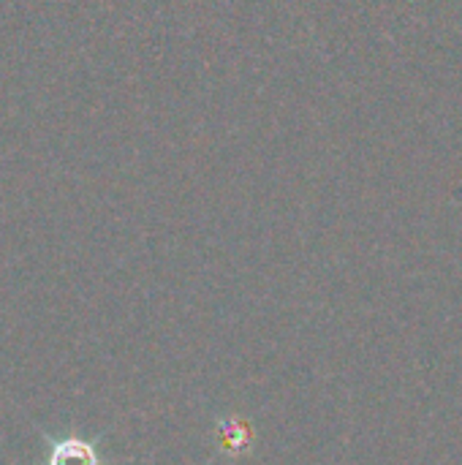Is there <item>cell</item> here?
Listing matches in <instances>:
<instances>
[{
  "label": "cell",
  "mask_w": 462,
  "mask_h": 465,
  "mask_svg": "<svg viewBox=\"0 0 462 465\" xmlns=\"http://www.w3.org/2000/svg\"><path fill=\"white\" fill-rule=\"evenodd\" d=\"M46 465H101L95 441H84L76 436L49 441Z\"/></svg>",
  "instance_id": "1"
}]
</instances>
